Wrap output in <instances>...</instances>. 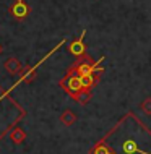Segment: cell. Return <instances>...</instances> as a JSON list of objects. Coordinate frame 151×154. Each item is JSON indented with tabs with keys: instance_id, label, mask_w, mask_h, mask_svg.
<instances>
[{
	"instance_id": "obj_6",
	"label": "cell",
	"mask_w": 151,
	"mask_h": 154,
	"mask_svg": "<svg viewBox=\"0 0 151 154\" xmlns=\"http://www.w3.org/2000/svg\"><path fill=\"white\" fill-rule=\"evenodd\" d=\"M42 63V60L39 62L37 65H41ZM37 65H34V66H24L23 68V72L20 73V81H24V83H33L36 80V76H37Z\"/></svg>"
},
{
	"instance_id": "obj_11",
	"label": "cell",
	"mask_w": 151,
	"mask_h": 154,
	"mask_svg": "<svg viewBox=\"0 0 151 154\" xmlns=\"http://www.w3.org/2000/svg\"><path fill=\"white\" fill-rule=\"evenodd\" d=\"M140 109L143 110L146 115H149V117H151V97H146V99H143V101H141Z\"/></svg>"
},
{
	"instance_id": "obj_10",
	"label": "cell",
	"mask_w": 151,
	"mask_h": 154,
	"mask_svg": "<svg viewBox=\"0 0 151 154\" xmlns=\"http://www.w3.org/2000/svg\"><path fill=\"white\" fill-rule=\"evenodd\" d=\"M80 81H81V88L85 89H91L93 86L98 83V80L94 78V75H86V76H80Z\"/></svg>"
},
{
	"instance_id": "obj_2",
	"label": "cell",
	"mask_w": 151,
	"mask_h": 154,
	"mask_svg": "<svg viewBox=\"0 0 151 154\" xmlns=\"http://www.w3.org/2000/svg\"><path fill=\"white\" fill-rule=\"evenodd\" d=\"M58 85H60V88L64 89L68 96H75L80 89H83L81 88V81H80V75L77 73L75 66H72V68L67 72V75L60 80Z\"/></svg>"
},
{
	"instance_id": "obj_9",
	"label": "cell",
	"mask_w": 151,
	"mask_h": 154,
	"mask_svg": "<svg viewBox=\"0 0 151 154\" xmlns=\"http://www.w3.org/2000/svg\"><path fill=\"white\" fill-rule=\"evenodd\" d=\"M72 97H73L75 101H77V102L80 104V106H86V104L91 101V91L83 88V89H80L75 96H72Z\"/></svg>"
},
{
	"instance_id": "obj_3",
	"label": "cell",
	"mask_w": 151,
	"mask_h": 154,
	"mask_svg": "<svg viewBox=\"0 0 151 154\" xmlns=\"http://www.w3.org/2000/svg\"><path fill=\"white\" fill-rule=\"evenodd\" d=\"M10 13L13 18H16L18 21H21V20H26L29 13H31V8L24 0H15L13 3H11L10 7Z\"/></svg>"
},
{
	"instance_id": "obj_8",
	"label": "cell",
	"mask_w": 151,
	"mask_h": 154,
	"mask_svg": "<svg viewBox=\"0 0 151 154\" xmlns=\"http://www.w3.org/2000/svg\"><path fill=\"white\" fill-rule=\"evenodd\" d=\"M77 120H78L77 114H75L73 110H70V109H67L60 114V122L64 123L65 127H72L73 123H77Z\"/></svg>"
},
{
	"instance_id": "obj_5",
	"label": "cell",
	"mask_w": 151,
	"mask_h": 154,
	"mask_svg": "<svg viewBox=\"0 0 151 154\" xmlns=\"http://www.w3.org/2000/svg\"><path fill=\"white\" fill-rule=\"evenodd\" d=\"M3 68H5L10 75H20L23 72L24 66L21 65V62L16 59V57H8V59H5V62H3Z\"/></svg>"
},
{
	"instance_id": "obj_12",
	"label": "cell",
	"mask_w": 151,
	"mask_h": 154,
	"mask_svg": "<svg viewBox=\"0 0 151 154\" xmlns=\"http://www.w3.org/2000/svg\"><path fill=\"white\" fill-rule=\"evenodd\" d=\"M2 51H3V47H2V44H0V54H2Z\"/></svg>"
},
{
	"instance_id": "obj_4",
	"label": "cell",
	"mask_w": 151,
	"mask_h": 154,
	"mask_svg": "<svg viewBox=\"0 0 151 154\" xmlns=\"http://www.w3.org/2000/svg\"><path fill=\"white\" fill-rule=\"evenodd\" d=\"M85 34H86V31H83L81 36H80L78 39L72 41L70 45H68V52L72 54L73 57H77V59L86 55V45H85V41H83V39H85Z\"/></svg>"
},
{
	"instance_id": "obj_1",
	"label": "cell",
	"mask_w": 151,
	"mask_h": 154,
	"mask_svg": "<svg viewBox=\"0 0 151 154\" xmlns=\"http://www.w3.org/2000/svg\"><path fill=\"white\" fill-rule=\"evenodd\" d=\"M16 85H18V83H16ZM11 89H3L2 86H0V141L5 138L7 135L10 136L11 130H13L15 127H18V123L21 122L24 119V115H26L24 109L10 96Z\"/></svg>"
},
{
	"instance_id": "obj_7",
	"label": "cell",
	"mask_w": 151,
	"mask_h": 154,
	"mask_svg": "<svg viewBox=\"0 0 151 154\" xmlns=\"http://www.w3.org/2000/svg\"><path fill=\"white\" fill-rule=\"evenodd\" d=\"M26 136H28L26 131H24L21 127H15L13 130H11V133H10V140H11V143H13V144H21V143H24Z\"/></svg>"
}]
</instances>
